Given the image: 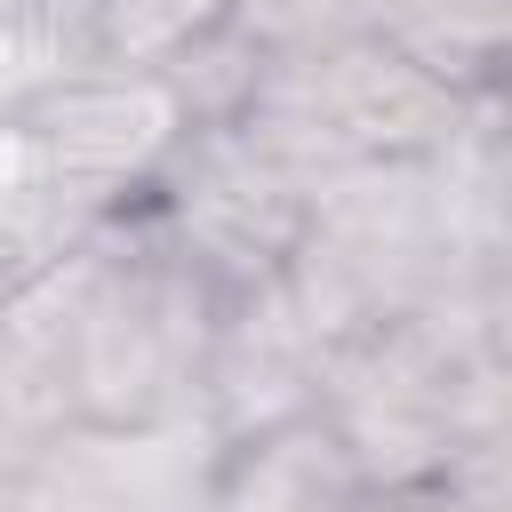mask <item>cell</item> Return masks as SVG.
I'll return each instance as SVG.
<instances>
[{"label":"cell","instance_id":"obj_1","mask_svg":"<svg viewBox=\"0 0 512 512\" xmlns=\"http://www.w3.org/2000/svg\"><path fill=\"white\" fill-rule=\"evenodd\" d=\"M464 104L472 96L416 72L392 40L344 24L320 40L272 48L240 104V128L312 184L352 160H432L456 136Z\"/></svg>","mask_w":512,"mask_h":512},{"label":"cell","instance_id":"obj_2","mask_svg":"<svg viewBox=\"0 0 512 512\" xmlns=\"http://www.w3.org/2000/svg\"><path fill=\"white\" fill-rule=\"evenodd\" d=\"M136 208L216 288H248V280H272L304 240L312 184L288 160H272L240 120H216V128H184V144L168 152V168Z\"/></svg>","mask_w":512,"mask_h":512},{"label":"cell","instance_id":"obj_3","mask_svg":"<svg viewBox=\"0 0 512 512\" xmlns=\"http://www.w3.org/2000/svg\"><path fill=\"white\" fill-rule=\"evenodd\" d=\"M16 112H24L72 224L136 208L152 192V176L168 168V152L184 144V128H192L176 80L152 72V64H88V72L40 88Z\"/></svg>","mask_w":512,"mask_h":512},{"label":"cell","instance_id":"obj_4","mask_svg":"<svg viewBox=\"0 0 512 512\" xmlns=\"http://www.w3.org/2000/svg\"><path fill=\"white\" fill-rule=\"evenodd\" d=\"M320 408V344L288 312L280 280L224 288L208 352H200V424L216 448L264 440Z\"/></svg>","mask_w":512,"mask_h":512},{"label":"cell","instance_id":"obj_5","mask_svg":"<svg viewBox=\"0 0 512 512\" xmlns=\"http://www.w3.org/2000/svg\"><path fill=\"white\" fill-rule=\"evenodd\" d=\"M352 24L392 40L416 72H432L456 96L504 88V40L512 0H352Z\"/></svg>","mask_w":512,"mask_h":512},{"label":"cell","instance_id":"obj_6","mask_svg":"<svg viewBox=\"0 0 512 512\" xmlns=\"http://www.w3.org/2000/svg\"><path fill=\"white\" fill-rule=\"evenodd\" d=\"M72 232H88V224L64 216V200H56V184H48V160H40L32 128H24V112L0 104V288H8L16 272H32L40 256H56Z\"/></svg>","mask_w":512,"mask_h":512},{"label":"cell","instance_id":"obj_7","mask_svg":"<svg viewBox=\"0 0 512 512\" xmlns=\"http://www.w3.org/2000/svg\"><path fill=\"white\" fill-rule=\"evenodd\" d=\"M232 0H96V40L104 64H176L200 32H216Z\"/></svg>","mask_w":512,"mask_h":512},{"label":"cell","instance_id":"obj_8","mask_svg":"<svg viewBox=\"0 0 512 512\" xmlns=\"http://www.w3.org/2000/svg\"><path fill=\"white\" fill-rule=\"evenodd\" d=\"M232 24H248L264 48H296L352 24V0H232Z\"/></svg>","mask_w":512,"mask_h":512}]
</instances>
